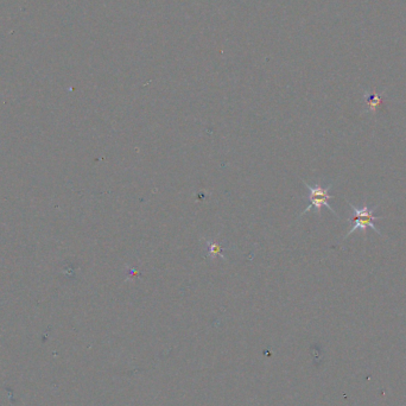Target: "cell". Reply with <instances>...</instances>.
I'll return each instance as SVG.
<instances>
[{"label":"cell","instance_id":"1","mask_svg":"<svg viewBox=\"0 0 406 406\" xmlns=\"http://www.w3.org/2000/svg\"><path fill=\"white\" fill-rule=\"evenodd\" d=\"M348 205L353 209V211H354V217H349L347 221H349V222L350 221H353V222H354V226H353L352 228L347 232V234L343 238V240L349 238L353 233H355L356 230H359V229L362 230L364 236H366V230H367V228H372L378 235L383 236V234L379 232V229H378L374 224L375 220L384 219V216H375L374 215L375 209L379 207V205L377 204V205H374V207H370L368 204H365L362 208H358L349 202H348Z\"/></svg>","mask_w":406,"mask_h":406},{"label":"cell","instance_id":"2","mask_svg":"<svg viewBox=\"0 0 406 406\" xmlns=\"http://www.w3.org/2000/svg\"><path fill=\"white\" fill-rule=\"evenodd\" d=\"M303 183H304V187H305L306 189L309 190V196H307L309 205H307V207L304 209L303 213L301 214V216H303V215L306 214L307 211L311 210L312 208H315L316 210H317L318 216H321V215H322V207H327L329 210H330L331 213H333L335 216L337 217V219H340V216H338L336 211L334 210V208L331 207V205L328 203L329 200L335 198V196L330 195V194H329L330 189L333 188V184H329L328 187H322L321 184H316V186H310V184L306 183L305 181H303Z\"/></svg>","mask_w":406,"mask_h":406},{"label":"cell","instance_id":"3","mask_svg":"<svg viewBox=\"0 0 406 406\" xmlns=\"http://www.w3.org/2000/svg\"><path fill=\"white\" fill-rule=\"evenodd\" d=\"M205 244H207V247H208L209 257L215 258L216 255H219L220 258H222V259L226 260V258H224V255L222 253V251H223L222 246L216 244V242H214V241H207Z\"/></svg>","mask_w":406,"mask_h":406},{"label":"cell","instance_id":"4","mask_svg":"<svg viewBox=\"0 0 406 406\" xmlns=\"http://www.w3.org/2000/svg\"><path fill=\"white\" fill-rule=\"evenodd\" d=\"M366 100H367L368 107H370V108H368V112L375 113V110H377L381 102L380 95H375V97H368V95H366Z\"/></svg>","mask_w":406,"mask_h":406}]
</instances>
